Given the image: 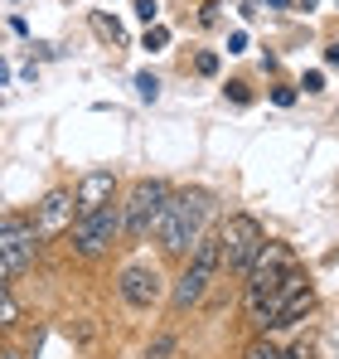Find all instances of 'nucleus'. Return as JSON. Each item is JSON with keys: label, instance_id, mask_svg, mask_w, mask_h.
Masks as SVG:
<instances>
[{"label": "nucleus", "instance_id": "obj_1", "mask_svg": "<svg viewBox=\"0 0 339 359\" xmlns=\"http://www.w3.org/2000/svg\"><path fill=\"white\" fill-rule=\"evenodd\" d=\"M209 209H214V194H204V189H179V194L165 204L160 229H155L160 252H165V257H189L194 243L204 238V219H209Z\"/></svg>", "mask_w": 339, "mask_h": 359}, {"label": "nucleus", "instance_id": "obj_2", "mask_svg": "<svg viewBox=\"0 0 339 359\" xmlns=\"http://www.w3.org/2000/svg\"><path fill=\"white\" fill-rule=\"evenodd\" d=\"M223 267V238L219 233H204V238L194 243V252H189V267L174 277V287H170V311L174 316H184V311H194L204 292H209V282H214V272Z\"/></svg>", "mask_w": 339, "mask_h": 359}, {"label": "nucleus", "instance_id": "obj_3", "mask_svg": "<svg viewBox=\"0 0 339 359\" xmlns=\"http://www.w3.org/2000/svg\"><path fill=\"white\" fill-rule=\"evenodd\" d=\"M170 199H174V189H170L165 180H136V184H131V194L121 199L126 238L141 243L146 233H155V229H160V214H165Z\"/></svg>", "mask_w": 339, "mask_h": 359}, {"label": "nucleus", "instance_id": "obj_4", "mask_svg": "<svg viewBox=\"0 0 339 359\" xmlns=\"http://www.w3.org/2000/svg\"><path fill=\"white\" fill-rule=\"evenodd\" d=\"M219 238H223V267L237 272V277H247L257 267L262 248H267V229L252 214H228L223 224H219Z\"/></svg>", "mask_w": 339, "mask_h": 359}, {"label": "nucleus", "instance_id": "obj_5", "mask_svg": "<svg viewBox=\"0 0 339 359\" xmlns=\"http://www.w3.org/2000/svg\"><path fill=\"white\" fill-rule=\"evenodd\" d=\"M39 248H44V233L34 229V219L25 214H5L0 224V257H5V287L20 282L34 262H39Z\"/></svg>", "mask_w": 339, "mask_h": 359}, {"label": "nucleus", "instance_id": "obj_6", "mask_svg": "<svg viewBox=\"0 0 339 359\" xmlns=\"http://www.w3.org/2000/svg\"><path fill=\"white\" fill-rule=\"evenodd\" d=\"M73 252L83 257V262H92V257H102L116 238H126V219H121V204H107V209H97V214H83L78 224H73Z\"/></svg>", "mask_w": 339, "mask_h": 359}, {"label": "nucleus", "instance_id": "obj_7", "mask_svg": "<svg viewBox=\"0 0 339 359\" xmlns=\"http://www.w3.org/2000/svg\"><path fill=\"white\" fill-rule=\"evenodd\" d=\"M78 224V194L73 189H49L44 204H34V229L44 238H58V233H73Z\"/></svg>", "mask_w": 339, "mask_h": 359}, {"label": "nucleus", "instance_id": "obj_8", "mask_svg": "<svg viewBox=\"0 0 339 359\" xmlns=\"http://www.w3.org/2000/svg\"><path fill=\"white\" fill-rule=\"evenodd\" d=\"M116 292H121V301H126L131 311H151V306L160 301V272H155L151 262H131V267H121Z\"/></svg>", "mask_w": 339, "mask_h": 359}, {"label": "nucleus", "instance_id": "obj_9", "mask_svg": "<svg viewBox=\"0 0 339 359\" xmlns=\"http://www.w3.org/2000/svg\"><path fill=\"white\" fill-rule=\"evenodd\" d=\"M78 219L83 214H97V209H107V204H116V175L112 170H88V175L78 180Z\"/></svg>", "mask_w": 339, "mask_h": 359}, {"label": "nucleus", "instance_id": "obj_10", "mask_svg": "<svg viewBox=\"0 0 339 359\" xmlns=\"http://www.w3.org/2000/svg\"><path fill=\"white\" fill-rule=\"evenodd\" d=\"M310 306H315V292L305 287V292H296V297H286L282 306V320H277V330H286V325H300L305 316H310Z\"/></svg>", "mask_w": 339, "mask_h": 359}, {"label": "nucleus", "instance_id": "obj_11", "mask_svg": "<svg viewBox=\"0 0 339 359\" xmlns=\"http://www.w3.org/2000/svg\"><path fill=\"white\" fill-rule=\"evenodd\" d=\"M179 355V335L174 330H160L151 345H146V359H174Z\"/></svg>", "mask_w": 339, "mask_h": 359}, {"label": "nucleus", "instance_id": "obj_12", "mask_svg": "<svg viewBox=\"0 0 339 359\" xmlns=\"http://www.w3.org/2000/svg\"><path fill=\"white\" fill-rule=\"evenodd\" d=\"M0 325H5V330H10V325H20V301H15L10 287L0 292Z\"/></svg>", "mask_w": 339, "mask_h": 359}, {"label": "nucleus", "instance_id": "obj_13", "mask_svg": "<svg viewBox=\"0 0 339 359\" xmlns=\"http://www.w3.org/2000/svg\"><path fill=\"white\" fill-rule=\"evenodd\" d=\"M136 93H141L146 102H155V97H160V78H155V73H136Z\"/></svg>", "mask_w": 339, "mask_h": 359}, {"label": "nucleus", "instance_id": "obj_14", "mask_svg": "<svg viewBox=\"0 0 339 359\" xmlns=\"http://www.w3.org/2000/svg\"><path fill=\"white\" fill-rule=\"evenodd\" d=\"M165 44H170V29H165V25H151V29H146V49H151V54H160Z\"/></svg>", "mask_w": 339, "mask_h": 359}, {"label": "nucleus", "instance_id": "obj_15", "mask_svg": "<svg viewBox=\"0 0 339 359\" xmlns=\"http://www.w3.org/2000/svg\"><path fill=\"white\" fill-rule=\"evenodd\" d=\"M131 10L146 20V29H151V25H155V15H160V5H155V0H131Z\"/></svg>", "mask_w": 339, "mask_h": 359}, {"label": "nucleus", "instance_id": "obj_16", "mask_svg": "<svg viewBox=\"0 0 339 359\" xmlns=\"http://www.w3.org/2000/svg\"><path fill=\"white\" fill-rule=\"evenodd\" d=\"M194 68H199L204 78H214V73H219V54H199V59H194Z\"/></svg>", "mask_w": 339, "mask_h": 359}, {"label": "nucleus", "instance_id": "obj_17", "mask_svg": "<svg viewBox=\"0 0 339 359\" xmlns=\"http://www.w3.org/2000/svg\"><path fill=\"white\" fill-rule=\"evenodd\" d=\"M242 49H247V29H233L228 34V54H242Z\"/></svg>", "mask_w": 339, "mask_h": 359}, {"label": "nucleus", "instance_id": "obj_18", "mask_svg": "<svg viewBox=\"0 0 339 359\" xmlns=\"http://www.w3.org/2000/svg\"><path fill=\"white\" fill-rule=\"evenodd\" d=\"M300 88H305V93H325V73H305Z\"/></svg>", "mask_w": 339, "mask_h": 359}, {"label": "nucleus", "instance_id": "obj_19", "mask_svg": "<svg viewBox=\"0 0 339 359\" xmlns=\"http://www.w3.org/2000/svg\"><path fill=\"white\" fill-rule=\"evenodd\" d=\"M272 102H277V107H291V102H296V88H277Z\"/></svg>", "mask_w": 339, "mask_h": 359}, {"label": "nucleus", "instance_id": "obj_20", "mask_svg": "<svg viewBox=\"0 0 339 359\" xmlns=\"http://www.w3.org/2000/svg\"><path fill=\"white\" fill-rule=\"evenodd\" d=\"M228 97H233V102H247L252 93H247V83H228Z\"/></svg>", "mask_w": 339, "mask_h": 359}, {"label": "nucleus", "instance_id": "obj_21", "mask_svg": "<svg viewBox=\"0 0 339 359\" xmlns=\"http://www.w3.org/2000/svg\"><path fill=\"white\" fill-rule=\"evenodd\" d=\"M325 63H330V68H339V44H330V49H325Z\"/></svg>", "mask_w": 339, "mask_h": 359}, {"label": "nucleus", "instance_id": "obj_22", "mask_svg": "<svg viewBox=\"0 0 339 359\" xmlns=\"http://www.w3.org/2000/svg\"><path fill=\"white\" fill-rule=\"evenodd\" d=\"M282 359H305V345H296V350H286Z\"/></svg>", "mask_w": 339, "mask_h": 359}, {"label": "nucleus", "instance_id": "obj_23", "mask_svg": "<svg viewBox=\"0 0 339 359\" xmlns=\"http://www.w3.org/2000/svg\"><path fill=\"white\" fill-rule=\"evenodd\" d=\"M267 5H272V10H286V5H291V0H267Z\"/></svg>", "mask_w": 339, "mask_h": 359}, {"label": "nucleus", "instance_id": "obj_24", "mask_svg": "<svg viewBox=\"0 0 339 359\" xmlns=\"http://www.w3.org/2000/svg\"><path fill=\"white\" fill-rule=\"evenodd\" d=\"M0 359H25V355H20V350H5V355H0Z\"/></svg>", "mask_w": 339, "mask_h": 359}]
</instances>
